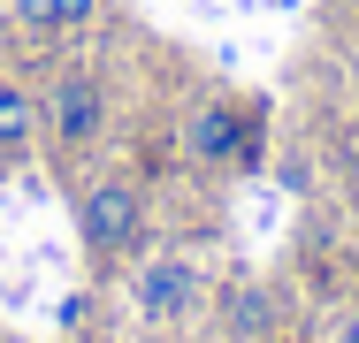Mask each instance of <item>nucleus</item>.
I'll return each instance as SVG.
<instances>
[{
  "mask_svg": "<svg viewBox=\"0 0 359 343\" xmlns=\"http://www.w3.org/2000/svg\"><path fill=\"white\" fill-rule=\"evenodd\" d=\"M145 229V191L130 176H100V183H84V199H76V237H84V252L107 267V260H123L130 244H138Z\"/></svg>",
  "mask_w": 359,
  "mask_h": 343,
  "instance_id": "1",
  "label": "nucleus"
},
{
  "mask_svg": "<svg viewBox=\"0 0 359 343\" xmlns=\"http://www.w3.org/2000/svg\"><path fill=\"white\" fill-rule=\"evenodd\" d=\"M107 130V84L92 69H62L46 92H39V137L54 153H84L92 137Z\"/></svg>",
  "mask_w": 359,
  "mask_h": 343,
  "instance_id": "2",
  "label": "nucleus"
},
{
  "mask_svg": "<svg viewBox=\"0 0 359 343\" xmlns=\"http://www.w3.org/2000/svg\"><path fill=\"white\" fill-rule=\"evenodd\" d=\"M184 160L191 168H252L260 160V115L237 99H199L184 115Z\"/></svg>",
  "mask_w": 359,
  "mask_h": 343,
  "instance_id": "3",
  "label": "nucleus"
},
{
  "mask_svg": "<svg viewBox=\"0 0 359 343\" xmlns=\"http://www.w3.org/2000/svg\"><path fill=\"white\" fill-rule=\"evenodd\" d=\"M191 305H199V267H191V260H176V252H168V260H153V267L138 274V313L153 321V328L184 321Z\"/></svg>",
  "mask_w": 359,
  "mask_h": 343,
  "instance_id": "4",
  "label": "nucleus"
},
{
  "mask_svg": "<svg viewBox=\"0 0 359 343\" xmlns=\"http://www.w3.org/2000/svg\"><path fill=\"white\" fill-rule=\"evenodd\" d=\"M31 145H39V92L0 76V160H23Z\"/></svg>",
  "mask_w": 359,
  "mask_h": 343,
  "instance_id": "5",
  "label": "nucleus"
},
{
  "mask_svg": "<svg viewBox=\"0 0 359 343\" xmlns=\"http://www.w3.org/2000/svg\"><path fill=\"white\" fill-rule=\"evenodd\" d=\"M92 15H100V0H15V23H23V31H46V38L84 31Z\"/></svg>",
  "mask_w": 359,
  "mask_h": 343,
  "instance_id": "6",
  "label": "nucleus"
},
{
  "mask_svg": "<svg viewBox=\"0 0 359 343\" xmlns=\"http://www.w3.org/2000/svg\"><path fill=\"white\" fill-rule=\"evenodd\" d=\"M229 328H237V336H268V328H276V305H268L260 282H237V290H229Z\"/></svg>",
  "mask_w": 359,
  "mask_h": 343,
  "instance_id": "7",
  "label": "nucleus"
},
{
  "mask_svg": "<svg viewBox=\"0 0 359 343\" xmlns=\"http://www.w3.org/2000/svg\"><path fill=\"white\" fill-rule=\"evenodd\" d=\"M84 321H92V298H84V290H69V298H62V328H69V336H76Z\"/></svg>",
  "mask_w": 359,
  "mask_h": 343,
  "instance_id": "8",
  "label": "nucleus"
}]
</instances>
